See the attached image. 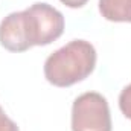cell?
<instances>
[{
  "instance_id": "7a4b0ae2",
  "label": "cell",
  "mask_w": 131,
  "mask_h": 131,
  "mask_svg": "<svg viewBox=\"0 0 131 131\" xmlns=\"http://www.w3.org/2000/svg\"><path fill=\"white\" fill-rule=\"evenodd\" d=\"M23 14V28L28 44L47 46L64 32V15L47 3H34Z\"/></svg>"
},
{
  "instance_id": "3957f363",
  "label": "cell",
  "mask_w": 131,
  "mask_h": 131,
  "mask_svg": "<svg viewBox=\"0 0 131 131\" xmlns=\"http://www.w3.org/2000/svg\"><path fill=\"white\" fill-rule=\"evenodd\" d=\"M72 131H111L108 102L101 93L87 92L72 107Z\"/></svg>"
},
{
  "instance_id": "8992f818",
  "label": "cell",
  "mask_w": 131,
  "mask_h": 131,
  "mask_svg": "<svg viewBox=\"0 0 131 131\" xmlns=\"http://www.w3.org/2000/svg\"><path fill=\"white\" fill-rule=\"evenodd\" d=\"M119 108L125 117L131 119V84H128L119 95Z\"/></svg>"
},
{
  "instance_id": "ba28073f",
  "label": "cell",
  "mask_w": 131,
  "mask_h": 131,
  "mask_svg": "<svg viewBox=\"0 0 131 131\" xmlns=\"http://www.w3.org/2000/svg\"><path fill=\"white\" fill-rule=\"evenodd\" d=\"M61 3H64L69 8H82L89 0H60Z\"/></svg>"
},
{
  "instance_id": "9c48e42d",
  "label": "cell",
  "mask_w": 131,
  "mask_h": 131,
  "mask_svg": "<svg viewBox=\"0 0 131 131\" xmlns=\"http://www.w3.org/2000/svg\"><path fill=\"white\" fill-rule=\"evenodd\" d=\"M2 114H5V111H3V108L0 107V116H2Z\"/></svg>"
},
{
  "instance_id": "6da1fadb",
  "label": "cell",
  "mask_w": 131,
  "mask_h": 131,
  "mask_svg": "<svg viewBox=\"0 0 131 131\" xmlns=\"http://www.w3.org/2000/svg\"><path fill=\"white\" fill-rule=\"evenodd\" d=\"M96 66V50L85 40H73L47 57L46 79L57 87H70L84 81Z\"/></svg>"
},
{
  "instance_id": "5b68a950",
  "label": "cell",
  "mask_w": 131,
  "mask_h": 131,
  "mask_svg": "<svg viewBox=\"0 0 131 131\" xmlns=\"http://www.w3.org/2000/svg\"><path fill=\"white\" fill-rule=\"evenodd\" d=\"M99 12L108 21L131 23V0H99Z\"/></svg>"
},
{
  "instance_id": "52a82bcc",
  "label": "cell",
  "mask_w": 131,
  "mask_h": 131,
  "mask_svg": "<svg viewBox=\"0 0 131 131\" xmlns=\"http://www.w3.org/2000/svg\"><path fill=\"white\" fill-rule=\"evenodd\" d=\"M0 131H20V130H18L17 124L12 119H9L6 114H3V116H0Z\"/></svg>"
},
{
  "instance_id": "277c9868",
  "label": "cell",
  "mask_w": 131,
  "mask_h": 131,
  "mask_svg": "<svg viewBox=\"0 0 131 131\" xmlns=\"http://www.w3.org/2000/svg\"><path fill=\"white\" fill-rule=\"evenodd\" d=\"M0 44L9 52H25L31 49L23 28V14L11 12L0 23Z\"/></svg>"
}]
</instances>
